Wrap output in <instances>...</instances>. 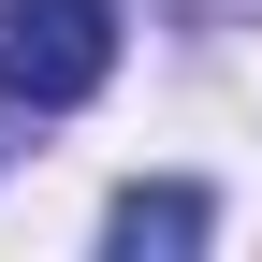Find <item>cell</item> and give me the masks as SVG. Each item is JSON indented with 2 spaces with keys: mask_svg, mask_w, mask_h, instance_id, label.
I'll list each match as a JSON object with an SVG mask.
<instances>
[{
  "mask_svg": "<svg viewBox=\"0 0 262 262\" xmlns=\"http://www.w3.org/2000/svg\"><path fill=\"white\" fill-rule=\"evenodd\" d=\"M117 88V0H0V102L73 117Z\"/></svg>",
  "mask_w": 262,
  "mask_h": 262,
  "instance_id": "6da1fadb",
  "label": "cell"
},
{
  "mask_svg": "<svg viewBox=\"0 0 262 262\" xmlns=\"http://www.w3.org/2000/svg\"><path fill=\"white\" fill-rule=\"evenodd\" d=\"M219 233V204H204V189H189V175H160V189H117V219H102V248H131V262H175V248H204Z\"/></svg>",
  "mask_w": 262,
  "mask_h": 262,
  "instance_id": "7a4b0ae2",
  "label": "cell"
}]
</instances>
